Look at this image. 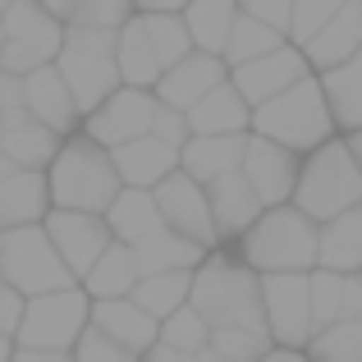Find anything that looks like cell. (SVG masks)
I'll return each instance as SVG.
<instances>
[{"mask_svg": "<svg viewBox=\"0 0 362 362\" xmlns=\"http://www.w3.org/2000/svg\"><path fill=\"white\" fill-rule=\"evenodd\" d=\"M138 280H142L138 252H133V243H124V239L110 243L106 252H101V262L83 275V284H88L92 298H129V293L138 289Z\"/></svg>", "mask_w": 362, "mask_h": 362, "instance_id": "obj_28", "label": "cell"}, {"mask_svg": "<svg viewBox=\"0 0 362 362\" xmlns=\"http://www.w3.org/2000/svg\"><path fill=\"white\" fill-rule=\"evenodd\" d=\"M349 147H354V156H358V165H362V129L354 133V138H349Z\"/></svg>", "mask_w": 362, "mask_h": 362, "instance_id": "obj_53", "label": "cell"}, {"mask_svg": "<svg viewBox=\"0 0 362 362\" xmlns=\"http://www.w3.org/2000/svg\"><path fill=\"white\" fill-rule=\"evenodd\" d=\"M74 362H142V354L124 349L119 339H110L101 326H88L83 339L74 344Z\"/></svg>", "mask_w": 362, "mask_h": 362, "instance_id": "obj_40", "label": "cell"}, {"mask_svg": "<svg viewBox=\"0 0 362 362\" xmlns=\"http://www.w3.org/2000/svg\"><path fill=\"white\" fill-rule=\"evenodd\" d=\"M151 133H156V138H165L170 147H179V151H184V142L193 138V119H188V110H179V106H165V101H160V110H156V124H151Z\"/></svg>", "mask_w": 362, "mask_h": 362, "instance_id": "obj_42", "label": "cell"}, {"mask_svg": "<svg viewBox=\"0 0 362 362\" xmlns=\"http://www.w3.org/2000/svg\"><path fill=\"white\" fill-rule=\"evenodd\" d=\"M0 284H5V271H0Z\"/></svg>", "mask_w": 362, "mask_h": 362, "instance_id": "obj_56", "label": "cell"}, {"mask_svg": "<svg viewBox=\"0 0 362 362\" xmlns=\"http://www.w3.org/2000/svg\"><path fill=\"white\" fill-rule=\"evenodd\" d=\"M142 14H184L188 0H133Z\"/></svg>", "mask_w": 362, "mask_h": 362, "instance_id": "obj_48", "label": "cell"}, {"mask_svg": "<svg viewBox=\"0 0 362 362\" xmlns=\"http://www.w3.org/2000/svg\"><path fill=\"white\" fill-rule=\"evenodd\" d=\"M5 23V51H0V69L9 74H33L42 64H55L64 51V28L42 0H14Z\"/></svg>", "mask_w": 362, "mask_h": 362, "instance_id": "obj_9", "label": "cell"}, {"mask_svg": "<svg viewBox=\"0 0 362 362\" xmlns=\"http://www.w3.org/2000/svg\"><path fill=\"white\" fill-rule=\"evenodd\" d=\"M303 51H308V60L317 64L321 74L335 69V64H344L349 55H358L362 51V0H349V5L339 9V14L330 18Z\"/></svg>", "mask_w": 362, "mask_h": 362, "instance_id": "obj_24", "label": "cell"}, {"mask_svg": "<svg viewBox=\"0 0 362 362\" xmlns=\"http://www.w3.org/2000/svg\"><path fill=\"white\" fill-rule=\"evenodd\" d=\"M156 202H160V216H165L170 230L188 234V239H197L206 247L221 239V225H216V211H211V193H206V184L193 179L184 165L156 184Z\"/></svg>", "mask_w": 362, "mask_h": 362, "instance_id": "obj_11", "label": "cell"}, {"mask_svg": "<svg viewBox=\"0 0 362 362\" xmlns=\"http://www.w3.org/2000/svg\"><path fill=\"white\" fill-rule=\"evenodd\" d=\"M321 83H326V97H330V110H335V124L349 133L362 129V51L349 55L344 64H335V69L321 74Z\"/></svg>", "mask_w": 362, "mask_h": 362, "instance_id": "obj_32", "label": "cell"}, {"mask_svg": "<svg viewBox=\"0 0 362 362\" xmlns=\"http://www.w3.org/2000/svg\"><path fill=\"white\" fill-rule=\"evenodd\" d=\"M160 110V97H151L147 88H119L115 97H106L97 110L88 115V138L106 142V147H119V142H133L142 133H151Z\"/></svg>", "mask_w": 362, "mask_h": 362, "instance_id": "obj_13", "label": "cell"}, {"mask_svg": "<svg viewBox=\"0 0 362 362\" xmlns=\"http://www.w3.org/2000/svg\"><path fill=\"white\" fill-rule=\"evenodd\" d=\"M211 193V211H216V225H221V239H243L257 221H262V193L252 188V179L243 170H230V175L211 179L206 184Z\"/></svg>", "mask_w": 362, "mask_h": 362, "instance_id": "obj_18", "label": "cell"}, {"mask_svg": "<svg viewBox=\"0 0 362 362\" xmlns=\"http://www.w3.org/2000/svg\"><path fill=\"white\" fill-rule=\"evenodd\" d=\"M119 69H124V83H133V88H156L165 78V60H160L142 14H133L119 28Z\"/></svg>", "mask_w": 362, "mask_h": 362, "instance_id": "obj_26", "label": "cell"}, {"mask_svg": "<svg viewBox=\"0 0 362 362\" xmlns=\"http://www.w3.org/2000/svg\"><path fill=\"white\" fill-rule=\"evenodd\" d=\"M312 317H317V330L335 326L344 317V275L330 271V266L312 271Z\"/></svg>", "mask_w": 362, "mask_h": 362, "instance_id": "obj_38", "label": "cell"}, {"mask_svg": "<svg viewBox=\"0 0 362 362\" xmlns=\"http://www.w3.org/2000/svg\"><path fill=\"white\" fill-rule=\"evenodd\" d=\"M9 362H74V354H64V349H14V358Z\"/></svg>", "mask_w": 362, "mask_h": 362, "instance_id": "obj_46", "label": "cell"}, {"mask_svg": "<svg viewBox=\"0 0 362 362\" xmlns=\"http://www.w3.org/2000/svg\"><path fill=\"white\" fill-rule=\"evenodd\" d=\"M362 317V275H344V317L339 321H358Z\"/></svg>", "mask_w": 362, "mask_h": 362, "instance_id": "obj_45", "label": "cell"}, {"mask_svg": "<svg viewBox=\"0 0 362 362\" xmlns=\"http://www.w3.org/2000/svg\"><path fill=\"white\" fill-rule=\"evenodd\" d=\"M23 97H28V110L55 133H69L83 115L69 83H64V74H60V64H42V69L23 74Z\"/></svg>", "mask_w": 362, "mask_h": 362, "instance_id": "obj_21", "label": "cell"}, {"mask_svg": "<svg viewBox=\"0 0 362 362\" xmlns=\"http://www.w3.org/2000/svg\"><path fill=\"white\" fill-rule=\"evenodd\" d=\"M262 362H312V354H298V349H275V354H266Z\"/></svg>", "mask_w": 362, "mask_h": 362, "instance_id": "obj_50", "label": "cell"}, {"mask_svg": "<svg viewBox=\"0 0 362 362\" xmlns=\"http://www.w3.org/2000/svg\"><path fill=\"white\" fill-rule=\"evenodd\" d=\"M308 51L303 46H275V51L257 55V60L247 64H234V83H239V92L252 106H262V101L280 97L284 88H293L298 78H308Z\"/></svg>", "mask_w": 362, "mask_h": 362, "instance_id": "obj_15", "label": "cell"}, {"mask_svg": "<svg viewBox=\"0 0 362 362\" xmlns=\"http://www.w3.org/2000/svg\"><path fill=\"white\" fill-rule=\"evenodd\" d=\"M110 151H115V165H119V175H124L129 188H156L160 179H170L184 165V151L170 147L156 133H142V138L119 142V147H110Z\"/></svg>", "mask_w": 362, "mask_h": 362, "instance_id": "obj_19", "label": "cell"}, {"mask_svg": "<svg viewBox=\"0 0 362 362\" xmlns=\"http://www.w3.org/2000/svg\"><path fill=\"white\" fill-rule=\"evenodd\" d=\"M266 293V321L271 335L284 349H303L317 335V317H312V271H271L262 275Z\"/></svg>", "mask_w": 362, "mask_h": 362, "instance_id": "obj_10", "label": "cell"}, {"mask_svg": "<svg viewBox=\"0 0 362 362\" xmlns=\"http://www.w3.org/2000/svg\"><path fill=\"white\" fill-rule=\"evenodd\" d=\"M142 362H202L197 354H188V349H175V344H151Z\"/></svg>", "mask_w": 362, "mask_h": 362, "instance_id": "obj_47", "label": "cell"}, {"mask_svg": "<svg viewBox=\"0 0 362 362\" xmlns=\"http://www.w3.org/2000/svg\"><path fill=\"white\" fill-rule=\"evenodd\" d=\"M271 330H243V326H216L211 330V349L225 362H262L271 354Z\"/></svg>", "mask_w": 362, "mask_h": 362, "instance_id": "obj_37", "label": "cell"}, {"mask_svg": "<svg viewBox=\"0 0 362 362\" xmlns=\"http://www.w3.org/2000/svg\"><path fill=\"white\" fill-rule=\"evenodd\" d=\"M51 179V202L69 211H101L106 216L124 193V175L115 165V151L97 138H69L60 142L55 160L46 165Z\"/></svg>", "mask_w": 362, "mask_h": 362, "instance_id": "obj_1", "label": "cell"}, {"mask_svg": "<svg viewBox=\"0 0 362 362\" xmlns=\"http://www.w3.org/2000/svg\"><path fill=\"white\" fill-rule=\"evenodd\" d=\"M106 221H110V230H115V239L142 243L147 234H156L160 225H165L160 202H156V188H129V184H124V193L115 197V206L106 211Z\"/></svg>", "mask_w": 362, "mask_h": 362, "instance_id": "obj_29", "label": "cell"}, {"mask_svg": "<svg viewBox=\"0 0 362 362\" xmlns=\"http://www.w3.org/2000/svg\"><path fill=\"white\" fill-rule=\"evenodd\" d=\"M239 14H243L239 0H188L184 5V23H188V33H193V46L216 51V55H225Z\"/></svg>", "mask_w": 362, "mask_h": 362, "instance_id": "obj_30", "label": "cell"}, {"mask_svg": "<svg viewBox=\"0 0 362 362\" xmlns=\"http://www.w3.org/2000/svg\"><path fill=\"white\" fill-rule=\"evenodd\" d=\"M60 74L69 83L74 101L83 115L115 97L124 69H119V33L115 28H92V23H69L64 28V51H60Z\"/></svg>", "mask_w": 362, "mask_h": 362, "instance_id": "obj_4", "label": "cell"}, {"mask_svg": "<svg viewBox=\"0 0 362 362\" xmlns=\"http://www.w3.org/2000/svg\"><path fill=\"white\" fill-rule=\"evenodd\" d=\"M247 106L252 101L239 92V83H221V88H211L188 110V119H193V133H243L252 124V110Z\"/></svg>", "mask_w": 362, "mask_h": 362, "instance_id": "obj_27", "label": "cell"}, {"mask_svg": "<svg viewBox=\"0 0 362 362\" xmlns=\"http://www.w3.org/2000/svg\"><path fill=\"white\" fill-rule=\"evenodd\" d=\"M0 151L23 170H46L60 151V133L46 129L28 106H5L0 110Z\"/></svg>", "mask_w": 362, "mask_h": 362, "instance_id": "obj_16", "label": "cell"}, {"mask_svg": "<svg viewBox=\"0 0 362 362\" xmlns=\"http://www.w3.org/2000/svg\"><path fill=\"white\" fill-rule=\"evenodd\" d=\"M358 275H362V271H358Z\"/></svg>", "mask_w": 362, "mask_h": 362, "instance_id": "obj_57", "label": "cell"}, {"mask_svg": "<svg viewBox=\"0 0 362 362\" xmlns=\"http://www.w3.org/2000/svg\"><path fill=\"white\" fill-rule=\"evenodd\" d=\"M51 206V179L42 170H18V175L0 179V230L14 225H37Z\"/></svg>", "mask_w": 362, "mask_h": 362, "instance_id": "obj_23", "label": "cell"}, {"mask_svg": "<svg viewBox=\"0 0 362 362\" xmlns=\"http://www.w3.org/2000/svg\"><path fill=\"white\" fill-rule=\"evenodd\" d=\"M133 252H138L142 275H151V271H197V266L206 262V243L188 239V234L170 230V225H160L156 234L133 243Z\"/></svg>", "mask_w": 362, "mask_h": 362, "instance_id": "obj_25", "label": "cell"}, {"mask_svg": "<svg viewBox=\"0 0 362 362\" xmlns=\"http://www.w3.org/2000/svg\"><path fill=\"white\" fill-rule=\"evenodd\" d=\"M243 262L252 271H312L321 266V221L303 206H266L262 221L243 234Z\"/></svg>", "mask_w": 362, "mask_h": 362, "instance_id": "obj_3", "label": "cell"}, {"mask_svg": "<svg viewBox=\"0 0 362 362\" xmlns=\"http://www.w3.org/2000/svg\"><path fill=\"white\" fill-rule=\"evenodd\" d=\"M23 312H28V293L14 289V284H0V330H5V335H18Z\"/></svg>", "mask_w": 362, "mask_h": 362, "instance_id": "obj_43", "label": "cell"}, {"mask_svg": "<svg viewBox=\"0 0 362 362\" xmlns=\"http://www.w3.org/2000/svg\"><path fill=\"white\" fill-rule=\"evenodd\" d=\"M221 83H225L221 55H216V51H202V46H193V51H188L184 60L175 64V69H165V78L156 83V97L165 101V106L193 110L197 101H202L211 88H221Z\"/></svg>", "mask_w": 362, "mask_h": 362, "instance_id": "obj_17", "label": "cell"}, {"mask_svg": "<svg viewBox=\"0 0 362 362\" xmlns=\"http://www.w3.org/2000/svg\"><path fill=\"white\" fill-rule=\"evenodd\" d=\"M0 51H5V23H0Z\"/></svg>", "mask_w": 362, "mask_h": 362, "instance_id": "obj_55", "label": "cell"}, {"mask_svg": "<svg viewBox=\"0 0 362 362\" xmlns=\"http://www.w3.org/2000/svg\"><path fill=\"white\" fill-rule=\"evenodd\" d=\"M0 271H5V284L23 289L28 298L69 289V284L78 280V275L69 271V262L60 257V247H55L46 225H14V230H0Z\"/></svg>", "mask_w": 362, "mask_h": 362, "instance_id": "obj_7", "label": "cell"}, {"mask_svg": "<svg viewBox=\"0 0 362 362\" xmlns=\"http://www.w3.org/2000/svg\"><path fill=\"white\" fill-rule=\"evenodd\" d=\"M308 354H312V362H362V317L317 330Z\"/></svg>", "mask_w": 362, "mask_h": 362, "instance_id": "obj_35", "label": "cell"}, {"mask_svg": "<svg viewBox=\"0 0 362 362\" xmlns=\"http://www.w3.org/2000/svg\"><path fill=\"white\" fill-rule=\"evenodd\" d=\"M46 230H51L60 257L69 262V271L78 275V280L101 262V252L115 243V230H110V221L101 211H69V206H55V211L46 216Z\"/></svg>", "mask_w": 362, "mask_h": 362, "instance_id": "obj_12", "label": "cell"}, {"mask_svg": "<svg viewBox=\"0 0 362 362\" xmlns=\"http://www.w3.org/2000/svg\"><path fill=\"white\" fill-rule=\"evenodd\" d=\"M88 298L92 293L78 289V284L28 298L23 326H18L14 339L23 349H64V354H74V344L83 339V330L92 326V303Z\"/></svg>", "mask_w": 362, "mask_h": 362, "instance_id": "obj_8", "label": "cell"}, {"mask_svg": "<svg viewBox=\"0 0 362 362\" xmlns=\"http://www.w3.org/2000/svg\"><path fill=\"white\" fill-rule=\"evenodd\" d=\"M18 170H23V165H18V160H9V156H5V151H0V179H9V175H18Z\"/></svg>", "mask_w": 362, "mask_h": 362, "instance_id": "obj_51", "label": "cell"}, {"mask_svg": "<svg viewBox=\"0 0 362 362\" xmlns=\"http://www.w3.org/2000/svg\"><path fill=\"white\" fill-rule=\"evenodd\" d=\"M133 9H138V5H133V0H83V5H78V14H74L69 23L115 28V33H119V28H124V23H129V18H133Z\"/></svg>", "mask_w": 362, "mask_h": 362, "instance_id": "obj_41", "label": "cell"}, {"mask_svg": "<svg viewBox=\"0 0 362 362\" xmlns=\"http://www.w3.org/2000/svg\"><path fill=\"white\" fill-rule=\"evenodd\" d=\"M349 0H293V14H289V37L298 46H308L312 37L321 33V28L330 23V18L344 9Z\"/></svg>", "mask_w": 362, "mask_h": 362, "instance_id": "obj_39", "label": "cell"}, {"mask_svg": "<svg viewBox=\"0 0 362 362\" xmlns=\"http://www.w3.org/2000/svg\"><path fill=\"white\" fill-rule=\"evenodd\" d=\"M42 5L51 9L55 18H74V14H78V5H83V0H42Z\"/></svg>", "mask_w": 362, "mask_h": 362, "instance_id": "obj_49", "label": "cell"}, {"mask_svg": "<svg viewBox=\"0 0 362 362\" xmlns=\"http://www.w3.org/2000/svg\"><path fill=\"white\" fill-rule=\"evenodd\" d=\"M252 129L284 142V147H293V151H317L321 142H330V133L339 124H335V110H330L326 83L298 78L293 88H284L280 97L262 101L252 110Z\"/></svg>", "mask_w": 362, "mask_h": 362, "instance_id": "obj_5", "label": "cell"}, {"mask_svg": "<svg viewBox=\"0 0 362 362\" xmlns=\"http://www.w3.org/2000/svg\"><path fill=\"white\" fill-rule=\"evenodd\" d=\"M160 344H175V349H188V354H202V349L211 344V321H206L193 303H184L179 312H170V317L160 321Z\"/></svg>", "mask_w": 362, "mask_h": 362, "instance_id": "obj_36", "label": "cell"}, {"mask_svg": "<svg viewBox=\"0 0 362 362\" xmlns=\"http://www.w3.org/2000/svg\"><path fill=\"white\" fill-rule=\"evenodd\" d=\"M358 202H362V165H358L354 147L349 142H321L298 175L293 206H303L312 221L326 225Z\"/></svg>", "mask_w": 362, "mask_h": 362, "instance_id": "obj_6", "label": "cell"}, {"mask_svg": "<svg viewBox=\"0 0 362 362\" xmlns=\"http://www.w3.org/2000/svg\"><path fill=\"white\" fill-rule=\"evenodd\" d=\"M193 303L206 321L216 326H243V330H271L266 321V293L262 280L247 262H225V257H206L193 271Z\"/></svg>", "mask_w": 362, "mask_h": 362, "instance_id": "obj_2", "label": "cell"}, {"mask_svg": "<svg viewBox=\"0 0 362 362\" xmlns=\"http://www.w3.org/2000/svg\"><path fill=\"white\" fill-rule=\"evenodd\" d=\"M9 339H14V335H5V330H0V362L14 358V344H9Z\"/></svg>", "mask_w": 362, "mask_h": 362, "instance_id": "obj_52", "label": "cell"}, {"mask_svg": "<svg viewBox=\"0 0 362 362\" xmlns=\"http://www.w3.org/2000/svg\"><path fill=\"white\" fill-rule=\"evenodd\" d=\"M9 5H14V0H0V18H5V14H9Z\"/></svg>", "mask_w": 362, "mask_h": 362, "instance_id": "obj_54", "label": "cell"}, {"mask_svg": "<svg viewBox=\"0 0 362 362\" xmlns=\"http://www.w3.org/2000/svg\"><path fill=\"white\" fill-rule=\"evenodd\" d=\"M239 9H243V14H252V18H266V23H275V28H284V33H289L293 0H239Z\"/></svg>", "mask_w": 362, "mask_h": 362, "instance_id": "obj_44", "label": "cell"}, {"mask_svg": "<svg viewBox=\"0 0 362 362\" xmlns=\"http://www.w3.org/2000/svg\"><path fill=\"white\" fill-rule=\"evenodd\" d=\"M243 175L252 179V188L262 193L266 206H284L293 197V188H298L303 165H298V151H293V147H284V142L257 133V138H247Z\"/></svg>", "mask_w": 362, "mask_h": 362, "instance_id": "obj_14", "label": "cell"}, {"mask_svg": "<svg viewBox=\"0 0 362 362\" xmlns=\"http://www.w3.org/2000/svg\"><path fill=\"white\" fill-rule=\"evenodd\" d=\"M92 326H101L133 354H147L151 344H160V321L138 298H92Z\"/></svg>", "mask_w": 362, "mask_h": 362, "instance_id": "obj_20", "label": "cell"}, {"mask_svg": "<svg viewBox=\"0 0 362 362\" xmlns=\"http://www.w3.org/2000/svg\"><path fill=\"white\" fill-rule=\"evenodd\" d=\"M321 266L339 275L362 271V202L321 225Z\"/></svg>", "mask_w": 362, "mask_h": 362, "instance_id": "obj_31", "label": "cell"}, {"mask_svg": "<svg viewBox=\"0 0 362 362\" xmlns=\"http://www.w3.org/2000/svg\"><path fill=\"white\" fill-rule=\"evenodd\" d=\"M284 37H289L284 28L266 23V18H252V14H239L234 37H230V46H225V60H230V64H247V60H257V55L284 46Z\"/></svg>", "mask_w": 362, "mask_h": 362, "instance_id": "obj_34", "label": "cell"}, {"mask_svg": "<svg viewBox=\"0 0 362 362\" xmlns=\"http://www.w3.org/2000/svg\"><path fill=\"white\" fill-rule=\"evenodd\" d=\"M129 298H138L156 321H165L170 312H179L193 298V271H151V275L138 280V289H133Z\"/></svg>", "mask_w": 362, "mask_h": 362, "instance_id": "obj_33", "label": "cell"}, {"mask_svg": "<svg viewBox=\"0 0 362 362\" xmlns=\"http://www.w3.org/2000/svg\"><path fill=\"white\" fill-rule=\"evenodd\" d=\"M243 156H247L243 133H193L184 142V170L202 184L230 175V170H243Z\"/></svg>", "mask_w": 362, "mask_h": 362, "instance_id": "obj_22", "label": "cell"}]
</instances>
